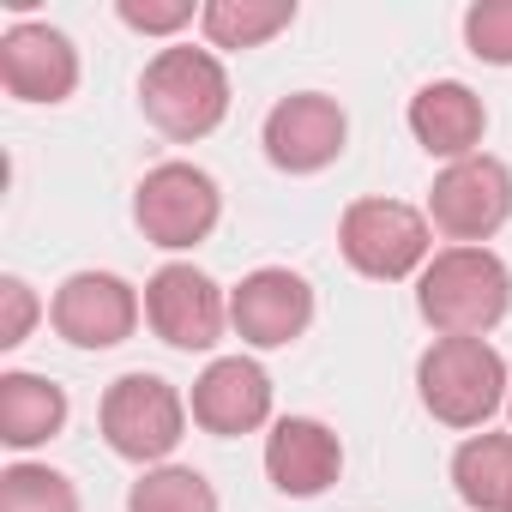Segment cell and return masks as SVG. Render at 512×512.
I'll use <instances>...</instances> for the list:
<instances>
[{
	"mask_svg": "<svg viewBox=\"0 0 512 512\" xmlns=\"http://www.w3.org/2000/svg\"><path fill=\"white\" fill-rule=\"evenodd\" d=\"M416 308L440 338H488L512 308V272L488 247H446L416 278Z\"/></svg>",
	"mask_w": 512,
	"mask_h": 512,
	"instance_id": "cell-1",
	"label": "cell"
},
{
	"mask_svg": "<svg viewBox=\"0 0 512 512\" xmlns=\"http://www.w3.org/2000/svg\"><path fill=\"white\" fill-rule=\"evenodd\" d=\"M139 103H145V121L157 133L193 145V139L223 127V115H229V73H223V61L211 49L175 43V49L151 55V67L139 79Z\"/></svg>",
	"mask_w": 512,
	"mask_h": 512,
	"instance_id": "cell-2",
	"label": "cell"
},
{
	"mask_svg": "<svg viewBox=\"0 0 512 512\" xmlns=\"http://www.w3.org/2000/svg\"><path fill=\"white\" fill-rule=\"evenodd\" d=\"M416 392H422V410L446 428H482L512 380H506V362L494 344L482 338H434L428 356L416 362Z\"/></svg>",
	"mask_w": 512,
	"mask_h": 512,
	"instance_id": "cell-3",
	"label": "cell"
},
{
	"mask_svg": "<svg viewBox=\"0 0 512 512\" xmlns=\"http://www.w3.org/2000/svg\"><path fill=\"white\" fill-rule=\"evenodd\" d=\"M338 247L344 260L374 278V284H404L422 278V266L434 260V241H428V217L404 199H356L338 223Z\"/></svg>",
	"mask_w": 512,
	"mask_h": 512,
	"instance_id": "cell-4",
	"label": "cell"
},
{
	"mask_svg": "<svg viewBox=\"0 0 512 512\" xmlns=\"http://www.w3.org/2000/svg\"><path fill=\"white\" fill-rule=\"evenodd\" d=\"M97 422H103V440H109L121 458L157 464V458H169V452L181 446V434H187V404H181V392H175L163 374H121V380L103 392Z\"/></svg>",
	"mask_w": 512,
	"mask_h": 512,
	"instance_id": "cell-5",
	"label": "cell"
},
{
	"mask_svg": "<svg viewBox=\"0 0 512 512\" xmlns=\"http://www.w3.org/2000/svg\"><path fill=\"white\" fill-rule=\"evenodd\" d=\"M217 217H223V193L193 163H157L133 193V223L145 229L151 247H169V253L199 247L217 229Z\"/></svg>",
	"mask_w": 512,
	"mask_h": 512,
	"instance_id": "cell-6",
	"label": "cell"
},
{
	"mask_svg": "<svg viewBox=\"0 0 512 512\" xmlns=\"http://www.w3.org/2000/svg\"><path fill=\"white\" fill-rule=\"evenodd\" d=\"M512 217V169L500 157H464L446 163L434 193H428V223L458 241V247H482L488 235H500Z\"/></svg>",
	"mask_w": 512,
	"mask_h": 512,
	"instance_id": "cell-7",
	"label": "cell"
},
{
	"mask_svg": "<svg viewBox=\"0 0 512 512\" xmlns=\"http://www.w3.org/2000/svg\"><path fill=\"white\" fill-rule=\"evenodd\" d=\"M229 326L253 350H284L314 326V290L290 266H260L229 290Z\"/></svg>",
	"mask_w": 512,
	"mask_h": 512,
	"instance_id": "cell-8",
	"label": "cell"
},
{
	"mask_svg": "<svg viewBox=\"0 0 512 512\" xmlns=\"http://www.w3.org/2000/svg\"><path fill=\"white\" fill-rule=\"evenodd\" d=\"M49 320L73 350H115L139 326V290L115 272H73L55 290Z\"/></svg>",
	"mask_w": 512,
	"mask_h": 512,
	"instance_id": "cell-9",
	"label": "cell"
},
{
	"mask_svg": "<svg viewBox=\"0 0 512 512\" xmlns=\"http://www.w3.org/2000/svg\"><path fill=\"white\" fill-rule=\"evenodd\" d=\"M260 139H266V157H272L284 175H320L326 163L344 157L350 121H344L338 97H326V91H296V97L272 103Z\"/></svg>",
	"mask_w": 512,
	"mask_h": 512,
	"instance_id": "cell-10",
	"label": "cell"
},
{
	"mask_svg": "<svg viewBox=\"0 0 512 512\" xmlns=\"http://www.w3.org/2000/svg\"><path fill=\"white\" fill-rule=\"evenodd\" d=\"M145 320L169 350H211L229 326V302L199 266H163L145 284Z\"/></svg>",
	"mask_w": 512,
	"mask_h": 512,
	"instance_id": "cell-11",
	"label": "cell"
},
{
	"mask_svg": "<svg viewBox=\"0 0 512 512\" xmlns=\"http://www.w3.org/2000/svg\"><path fill=\"white\" fill-rule=\"evenodd\" d=\"M193 422L217 440H235V434H253L272 422V374L253 362V356H217L199 380H193V398H187Z\"/></svg>",
	"mask_w": 512,
	"mask_h": 512,
	"instance_id": "cell-12",
	"label": "cell"
},
{
	"mask_svg": "<svg viewBox=\"0 0 512 512\" xmlns=\"http://www.w3.org/2000/svg\"><path fill=\"white\" fill-rule=\"evenodd\" d=\"M0 85L19 103H67L79 91V49L55 25H13L0 37Z\"/></svg>",
	"mask_w": 512,
	"mask_h": 512,
	"instance_id": "cell-13",
	"label": "cell"
},
{
	"mask_svg": "<svg viewBox=\"0 0 512 512\" xmlns=\"http://www.w3.org/2000/svg\"><path fill=\"white\" fill-rule=\"evenodd\" d=\"M266 476L290 500H314L344 476V440L314 416H284L266 434Z\"/></svg>",
	"mask_w": 512,
	"mask_h": 512,
	"instance_id": "cell-14",
	"label": "cell"
},
{
	"mask_svg": "<svg viewBox=\"0 0 512 512\" xmlns=\"http://www.w3.org/2000/svg\"><path fill=\"white\" fill-rule=\"evenodd\" d=\"M410 133L428 157H446V163H464L476 157L482 133H488V109L470 85L458 79H434L410 97Z\"/></svg>",
	"mask_w": 512,
	"mask_h": 512,
	"instance_id": "cell-15",
	"label": "cell"
},
{
	"mask_svg": "<svg viewBox=\"0 0 512 512\" xmlns=\"http://www.w3.org/2000/svg\"><path fill=\"white\" fill-rule=\"evenodd\" d=\"M67 428V392L43 374H7L0 380V440L7 446H43Z\"/></svg>",
	"mask_w": 512,
	"mask_h": 512,
	"instance_id": "cell-16",
	"label": "cell"
},
{
	"mask_svg": "<svg viewBox=\"0 0 512 512\" xmlns=\"http://www.w3.org/2000/svg\"><path fill=\"white\" fill-rule=\"evenodd\" d=\"M452 488L470 512L512 506V434H470L452 452Z\"/></svg>",
	"mask_w": 512,
	"mask_h": 512,
	"instance_id": "cell-17",
	"label": "cell"
},
{
	"mask_svg": "<svg viewBox=\"0 0 512 512\" xmlns=\"http://www.w3.org/2000/svg\"><path fill=\"white\" fill-rule=\"evenodd\" d=\"M290 25H296V0H211L199 13L211 49H260Z\"/></svg>",
	"mask_w": 512,
	"mask_h": 512,
	"instance_id": "cell-18",
	"label": "cell"
},
{
	"mask_svg": "<svg viewBox=\"0 0 512 512\" xmlns=\"http://www.w3.org/2000/svg\"><path fill=\"white\" fill-rule=\"evenodd\" d=\"M127 512H217V488L193 464H157L133 482Z\"/></svg>",
	"mask_w": 512,
	"mask_h": 512,
	"instance_id": "cell-19",
	"label": "cell"
},
{
	"mask_svg": "<svg viewBox=\"0 0 512 512\" xmlns=\"http://www.w3.org/2000/svg\"><path fill=\"white\" fill-rule=\"evenodd\" d=\"M0 512H79V488L49 464H13L0 476Z\"/></svg>",
	"mask_w": 512,
	"mask_h": 512,
	"instance_id": "cell-20",
	"label": "cell"
},
{
	"mask_svg": "<svg viewBox=\"0 0 512 512\" xmlns=\"http://www.w3.org/2000/svg\"><path fill=\"white\" fill-rule=\"evenodd\" d=\"M464 43L488 67H512V0H476L464 13Z\"/></svg>",
	"mask_w": 512,
	"mask_h": 512,
	"instance_id": "cell-21",
	"label": "cell"
},
{
	"mask_svg": "<svg viewBox=\"0 0 512 512\" xmlns=\"http://www.w3.org/2000/svg\"><path fill=\"white\" fill-rule=\"evenodd\" d=\"M121 25L145 31V37H175L181 25H193V0H121Z\"/></svg>",
	"mask_w": 512,
	"mask_h": 512,
	"instance_id": "cell-22",
	"label": "cell"
},
{
	"mask_svg": "<svg viewBox=\"0 0 512 512\" xmlns=\"http://www.w3.org/2000/svg\"><path fill=\"white\" fill-rule=\"evenodd\" d=\"M37 290L25 284V278H7L0 284V350H19L25 338H31V326H37Z\"/></svg>",
	"mask_w": 512,
	"mask_h": 512,
	"instance_id": "cell-23",
	"label": "cell"
},
{
	"mask_svg": "<svg viewBox=\"0 0 512 512\" xmlns=\"http://www.w3.org/2000/svg\"><path fill=\"white\" fill-rule=\"evenodd\" d=\"M506 410H512V392H506Z\"/></svg>",
	"mask_w": 512,
	"mask_h": 512,
	"instance_id": "cell-24",
	"label": "cell"
},
{
	"mask_svg": "<svg viewBox=\"0 0 512 512\" xmlns=\"http://www.w3.org/2000/svg\"><path fill=\"white\" fill-rule=\"evenodd\" d=\"M506 512H512V506H506Z\"/></svg>",
	"mask_w": 512,
	"mask_h": 512,
	"instance_id": "cell-25",
	"label": "cell"
}]
</instances>
